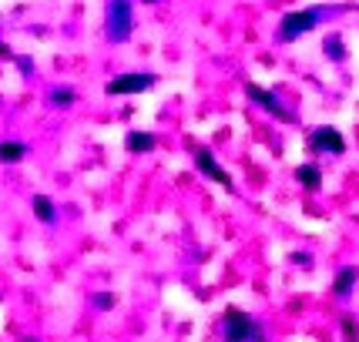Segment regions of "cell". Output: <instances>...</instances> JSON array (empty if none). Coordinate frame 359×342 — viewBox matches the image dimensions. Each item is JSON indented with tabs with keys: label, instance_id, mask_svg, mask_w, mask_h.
<instances>
[{
	"label": "cell",
	"instance_id": "14",
	"mask_svg": "<svg viewBox=\"0 0 359 342\" xmlns=\"http://www.w3.org/2000/svg\"><path fill=\"white\" fill-rule=\"evenodd\" d=\"M296 178L302 182V188H309V191H316V188L323 185V171L316 168V165H299Z\"/></svg>",
	"mask_w": 359,
	"mask_h": 342
},
{
	"label": "cell",
	"instance_id": "16",
	"mask_svg": "<svg viewBox=\"0 0 359 342\" xmlns=\"http://www.w3.org/2000/svg\"><path fill=\"white\" fill-rule=\"evenodd\" d=\"M343 332H346V339L349 342H359V322L353 319V315H346L343 319Z\"/></svg>",
	"mask_w": 359,
	"mask_h": 342
},
{
	"label": "cell",
	"instance_id": "11",
	"mask_svg": "<svg viewBox=\"0 0 359 342\" xmlns=\"http://www.w3.org/2000/svg\"><path fill=\"white\" fill-rule=\"evenodd\" d=\"M31 155V144L24 141H0V165H20L24 158Z\"/></svg>",
	"mask_w": 359,
	"mask_h": 342
},
{
	"label": "cell",
	"instance_id": "10",
	"mask_svg": "<svg viewBox=\"0 0 359 342\" xmlns=\"http://www.w3.org/2000/svg\"><path fill=\"white\" fill-rule=\"evenodd\" d=\"M31 208H34V218H37L41 225H57V205H54L50 195H34Z\"/></svg>",
	"mask_w": 359,
	"mask_h": 342
},
{
	"label": "cell",
	"instance_id": "13",
	"mask_svg": "<svg viewBox=\"0 0 359 342\" xmlns=\"http://www.w3.org/2000/svg\"><path fill=\"white\" fill-rule=\"evenodd\" d=\"M323 54H326L332 64H343L346 61V44L339 34H329L326 41H323Z\"/></svg>",
	"mask_w": 359,
	"mask_h": 342
},
{
	"label": "cell",
	"instance_id": "6",
	"mask_svg": "<svg viewBox=\"0 0 359 342\" xmlns=\"http://www.w3.org/2000/svg\"><path fill=\"white\" fill-rule=\"evenodd\" d=\"M309 148L313 151H326V155H343L346 151V138L336 131V128H319V131H313L309 135Z\"/></svg>",
	"mask_w": 359,
	"mask_h": 342
},
{
	"label": "cell",
	"instance_id": "18",
	"mask_svg": "<svg viewBox=\"0 0 359 342\" xmlns=\"http://www.w3.org/2000/svg\"><path fill=\"white\" fill-rule=\"evenodd\" d=\"M0 57H4V61H14V50L4 44V41H0Z\"/></svg>",
	"mask_w": 359,
	"mask_h": 342
},
{
	"label": "cell",
	"instance_id": "15",
	"mask_svg": "<svg viewBox=\"0 0 359 342\" xmlns=\"http://www.w3.org/2000/svg\"><path fill=\"white\" fill-rule=\"evenodd\" d=\"M114 302H118V296H114V292H94V296H91V306L97 312L114 309Z\"/></svg>",
	"mask_w": 359,
	"mask_h": 342
},
{
	"label": "cell",
	"instance_id": "8",
	"mask_svg": "<svg viewBox=\"0 0 359 342\" xmlns=\"http://www.w3.org/2000/svg\"><path fill=\"white\" fill-rule=\"evenodd\" d=\"M47 104L54 111H67L78 104V91L71 88V84H54V88H47Z\"/></svg>",
	"mask_w": 359,
	"mask_h": 342
},
{
	"label": "cell",
	"instance_id": "19",
	"mask_svg": "<svg viewBox=\"0 0 359 342\" xmlns=\"http://www.w3.org/2000/svg\"><path fill=\"white\" fill-rule=\"evenodd\" d=\"M292 262H296V265H309V255H306V252H296V255H292Z\"/></svg>",
	"mask_w": 359,
	"mask_h": 342
},
{
	"label": "cell",
	"instance_id": "17",
	"mask_svg": "<svg viewBox=\"0 0 359 342\" xmlns=\"http://www.w3.org/2000/svg\"><path fill=\"white\" fill-rule=\"evenodd\" d=\"M14 64L20 67V74H24V78H31V74H34V61H31V57H17V54H14Z\"/></svg>",
	"mask_w": 359,
	"mask_h": 342
},
{
	"label": "cell",
	"instance_id": "21",
	"mask_svg": "<svg viewBox=\"0 0 359 342\" xmlns=\"http://www.w3.org/2000/svg\"><path fill=\"white\" fill-rule=\"evenodd\" d=\"M144 4H158V0H144Z\"/></svg>",
	"mask_w": 359,
	"mask_h": 342
},
{
	"label": "cell",
	"instance_id": "1",
	"mask_svg": "<svg viewBox=\"0 0 359 342\" xmlns=\"http://www.w3.org/2000/svg\"><path fill=\"white\" fill-rule=\"evenodd\" d=\"M138 14H135V0H108L104 4V37L111 44H125L135 34Z\"/></svg>",
	"mask_w": 359,
	"mask_h": 342
},
{
	"label": "cell",
	"instance_id": "7",
	"mask_svg": "<svg viewBox=\"0 0 359 342\" xmlns=\"http://www.w3.org/2000/svg\"><path fill=\"white\" fill-rule=\"evenodd\" d=\"M195 165H198V171H202V175L215 178V182H219L225 191H232V188H235V185H232V175L222 168V165H219V161H215L212 155H208V151H195Z\"/></svg>",
	"mask_w": 359,
	"mask_h": 342
},
{
	"label": "cell",
	"instance_id": "3",
	"mask_svg": "<svg viewBox=\"0 0 359 342\" xmlns=\"http://www.w3.org/2000/svg\"><path fill=\"white\" fill-rule=\"evenodd\" d=\"M222 332H225V342H262V329H259V322L242 309H225Z\"/></svg>",
	"mask_w": 359,
	"mask_h": 342
},
{
	"label": "cell",
	"instance_id": "5",
	"mask_svg": "<svg viewBox=\"0 0 359 342\" xmlns=\"http://www.w3.org/2000/svg\"><path fill=\"white\" fill-rule=\"evenodd\" d=\"M245 94H249L252 101L259 104L262 111H269L272 118H279V121H292V111L289 108H282V101H279V94L276 91H269V88H259V84H245Z\"/></svg>",
	"mask_w": 359,
	"mask_h": 342
},
{
	"label": "cell",
	"instance_id": "9",
	"mask_svg": "<svg viewBox=\"0 0 359 342\" xmlns=\"http://www.w3.org/2000/svg\"><path fill=\"white\" fill-rule=\"evenodd\" d=\"M158 138L151 135V131H138V128H131L125 135V148L131 151V155H148V151H155Z\"/></svg>",
	"mask_w": 359,
	"mask_h": 342
},
{
	"label": "cell",
	"instance_id": "4",
	"mask_svg": "<svg viewBox=\"0 0 359 342\" xmlns=\"http://www.w3.org/2000/svg\"><path fill=\"white\" fill-rule=\"evenodd\" d=\"M155 84H158V74H151V71H125V74L111 78L104 84V91L111 97H121V94H144V91H151Z\"/></svg>",
	"mask_w": 359,
	"mask_h": 342
},
{
	"label": "cell",
	"instance_id": "2",
	"mask_svg": "<svg viewBox=\"0 0 359 342\" xmlns=\"http://www.w3.org/2000/svg\"><path fill=\"white\" fill-rule=\"evenodd\" d=\"M329 14V7H306V11H292L279 20V41H299L302 34H309Z\"/></svg>",
	"mask_w": 359,
	"mask_h": 342
},
{
	"label": "cell",
	"instance_id": "12",
	"mask_svg": "<svg viewBox=\"0 0 359 342\" xmlns=\"http://www.w3.org/2000/svg\"><path fill=\"white\" fill-rule=\"evenodd\" d=\"M356 279H359V268H339V275H336V282H332V292H336L339 299H346L349 292H353Z\"/></svg>",
	"mask_w": 359,
	"mask_h": 342
},
{
	"label": "cell",
	"instance_id": "20",
	"mask_svg": "<svg viewBox=\"0 0 359 342\" xmlns=\"http://www.w3.org/2000/svg\"><path fill=\"white\" fill-rule=\"evenodd\" d=\"M20 342H41V339H37V336H24V339H20Z\"/></svg>",
	"mask_w": 359,
	"mask_h": 342
}]
</instances>
